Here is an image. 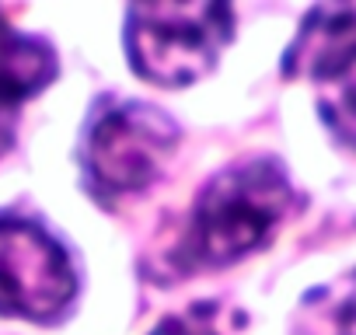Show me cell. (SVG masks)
<instances>
[{
  "label": "cell",
  "instance_id": "obj_2",
  "mask_svg": "<svg viewBox=\"0 0 356 335\" xmlns=\"http://www.w3.org/2000/svg\"><path fill=\"white\" fill-rule=\"evenodd\" d=\"M234 35L227 4H143L129 8L126 46L136 77L157 88H186L213 70Z\"/></svg>",
  "mask_w": 356,
  "mask_h": 335
},
{
  "label": "cell",
  "instance_id": "obj_7",
  "mask_svg": "<svg viewBox=\"0 0 356 335\" xmlns=\"http://www.w3.org/2000/svg\"><path fill=\"white\" fill-rule=\"evenodd\" d=\"M241 325V314L220 307V304H196L182 314H171L161 321L154 335H234Z\"/></svg>",
  "mask_w": 356,
  "mask_h": 335
},
{
  "label": "cell",
  "instance_id": "obj_1",
  "mask_svg": "<svg viewBox=\"0 0 356 335\" xmlns=\"http://www.w3.org/2000/svg\"><path fill=\"white\" fill-rule=\"evenodd\" d=\"M297 193L273 157H255L248 164L213 175L200 193L189 231L175 259L182 269H224L245 255L269 245L276 227L290 217Z\"/></svg>",
  "mask_w": 356,
  "mask_h": 335
},
{
  "label": "cell",
  "instance_id": "obj_4",
  "mask_svg": "<svg viewBox=\"0 0 356 335\" xmlns=\"http://www.w3.org/2000/svg\"><path fill=\"white\" fill-rule=\"evenodd\" d=\"M74 293V265L46 227L18 217L0 220V314L49 321Z\"/></svg>",
  "mask_w": 356,
  "mask_h": 335
},
{
  "label": "cell",
  "instance_id": "obj_6",
  "mask_svg": "<svg viewBox=\"0 0 356 335\" xmlns=\"http://www.w3.org/2000/svg\"><path fill=\"white\" fill-rule=\"evenodd\" d=\"M56 77V53L32 35L15 32L0 11V112H11Z\"/></svg>",
  "mask_w": 356,
  "mask_h": 335
},
{
  "label": "cell",
  "instance_id": "obj_3",
  "mask_svg": "<svg viewBox=\"0 0 356 335\" xmlns=\"http://www.w3.org/2000/svg\"><path fill=\"white\" fill-rule=\"evenodd\" d=\"M178 143L175 122L140 101H108L88 122L81 164L84 186L98 199H126L143 193Z\"/></svg>",
  "mask_w": 356,
  "mask_h": 335
},
{
  "label": "cell",
  "instance_id": "obj_5",
  "mask_svg": "<svg viewBox=\"0 0 356 335\" xmlns=\"http://www.w3.org/2000/svg\"><path fill=\"white\" fill-rule=\"evenodd\" d=\"M356 67V4H318L283 53V77L335 81Z\"/></svg>",
  "mask_w": 356,
  "mask_h": 335
},
{
  "label": "cell",
  "instance_id": "obj_10",
  "mask_svg": "<svg viewBox=\"0 0 356 335\" xmlns=\"http://www.w3.org/2000/svg\"><path fill=\"white\" fill-rule=\"evenodd\" d=\"M11 147V129H4V126H0V154H4Z\"/></svg>",
  "mask_w": 356,
  "mask_h": 335
},
{
  "label": "cell",
  "instance_id": "obj_8",
  "mask_svg": "<svg viewBox=\"0 0 356 335\" xmlns=\"http://www.w3.org/2000/svg\"><path fill=\"white\" fill-rule=\"evenodd\" d=\"M321 119L339 143L356 150V81L342 84L335 95H328L321 101Z\"/></svg>",
  "mask_w": 356,
  "mask_h": 335
},
{
  "label": "cell",
  "instance_id": "obj_9",
  "mask_svg": "<svg viewBox=\"0 0 356 335\" xmlns=\"http://www.w3.org/2000/svg\"><path fill=\"white\" fill-rule=\"evenodd\" d=\"M318 300H325L328 325L335 335H356V269L342 276L335 286L321 290Z\"/></svg>",
  "mask_w": 356,
  "mask_h": 335
}]
</instances>
